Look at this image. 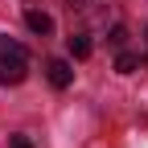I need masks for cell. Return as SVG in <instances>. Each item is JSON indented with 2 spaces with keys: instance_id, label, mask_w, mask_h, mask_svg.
<instances>
[{
  "instance_id": "6da1fadb",
  "label": "cell",
  "mask_w": 148,
  "mask_h": 148,
  "mask_svg": "<svg viewBox=\"0 0 148 148\" xmlns=\"http://www.w3.org/2000/svg\"><path fill=\"white\" fill-rule=\"evenodd\" d=\"M25 78H29V49L0 33V82L4 86H21Z\"/></svg>"
},
{
  "instance_id": "7a4b0ae2",
  "label": "cell",
  "mask_w": 148,
  "mask_h": 148,
  "mask_svg": "<svg viewBox=\"0 0 148 148\" xmlns=\"http://www.w3.org/2000/svg\"><path fill=\"white\" fill-rule=\"evenodd\" d=\"M45 78H49V86L66 90V86L74 82V70H70V62H66V58H49V62H45Z\"/></svg>"
},
{
  "instance_id": "3957f363",
  "label": "cell",
  "mask_w": 148,
  "mask_h": 148,
  "mask_svg": "<svg viewBox=\"0 0 148 148\" xmlns=\"http://www.w3.org/2000/svg\"><path fill=\"white\" fill-rule=\"evenodd\" d=\"M25 25H29L37 37H49V33H53V16L41 12V8H29V12H25Z\"/></svg>"
},
{
  "instance_id": "277c9868",
  "label": "cell",
  "mask_w": 148,
  "mask_h": 148,
  "mask_svg": "<svg viewBox=\"0 0 148 148\" xmlns=\"http://www.w3.org/2000/svg\"><path fill=\"white\" fill-rule=\"evenodd\" d=\"M66 45H70V53H74V58H90V49H95V45H90V33H70L66 37Z\"/></svg>"
},
{
  "instance_id": "5b68a950",
  "label": "cell",
  "mask_w": 148,
  "mask_h": 148,
  "mask_svg": "<svg viewBox=\"0 0 148 148\" xmlns=\"http://www.w3.org/2000/svg\"><path fill=\"white\" fill-rule=\"evenodd\" d=\"M140 66H144L140 53H132V49H119V53H115V70H119V74H136Z\"/></svg>"
},
{
  "instance_id": "8992f818",
  "label": "cell",
  "mask_w": 148,
  "mask_h": 148,
  "mask_svg": "<svg viewBox=\"0 0 148 148\" xmlns=\"http://www.w3.org/2000/svg\"><path fill=\"white\" fill-rule=\"evenodd\" d=\"M123 41H127V29H123V25H111V33H107V45H111V49H123Z\"/></svg>"
},
{
  "instance_id": "52a82bcc",
  "label": "cell",
  "mask_w": 148,
  "mask_h": 148,
  "mask_svg": "<svg viewBox=\"0 0 148 148\" xmlns=\"http://www.w3.org/2000/svg\"><path fill=\"white\" fill-rule=\"evenodd\" d=\"M8 148H33V140H29V136H12V140H8Z\"/></svg>"
},
{
  "instance_id": "ba28073f",
  "label": "cell",
  "mask_w": 148,
  "mask_h": 148,
  "mask_svg": "<svg viewBox=\"0 0 148 148\" xmlns=\"http://www.w3.org/2000/svg\"><path fill=\"white\" fill-rule=\"evenodd\" d=\"M66 4H70L74 12H82V8H90V4H99V0H66Z\"/></svg>"
},
{
  "instance_id": "9c48e42d",
  "label": "cell",
  "mask_w": 148,
  "mask_h": 148,
  "mask_svg": "<svg viewBox=\"0 0 148 148\" xmlns=\"http://www.w3.org/2000/svg\"><path fill=\"white\" fill-rule=\"evenodd\" d=\"M140 123H144V127H148V115H140Z\"/></svg>"
}]
</instances>
